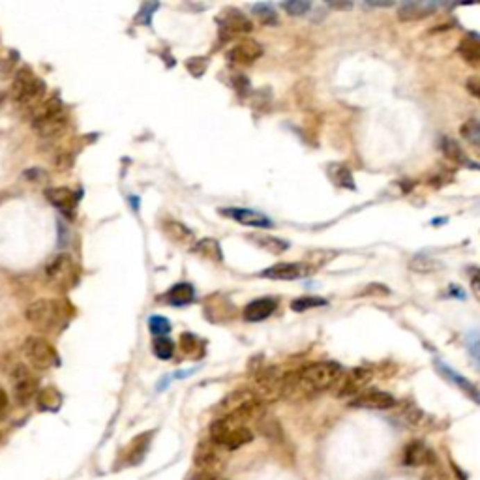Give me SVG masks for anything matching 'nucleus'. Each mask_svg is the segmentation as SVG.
Wrapping results in <instances>:
<instances>
[{
	"label": "nucleus",
	"instance_id": "nucleus-1",
	"mask_svg": "<svg viewBox=\"0 0 480 480\" xmlns=\"http://www.w3.org/2000/svg\"><path fill=\"white\" fill-rule=\"evenodd\" d=\"M342 377L343 370L336 362H313L299 372L283 375L281 398H310L334 388Z\"/></svg>",
	"mask_w": 480,
	"mask_h": 480
},
{
	"label": "nucleus",
	"instance_id": "nucleus-2",
	"mask_svg": "<svg viewBox=\"0 0 480 480\" xmlns=\"http://www.w3.org/2000/svg\"><path fill=\"white\" fill-rule=\"evenodd\" d=\"M218 415L237 418L244 424H248V420H256L263 415V399L254 390L238 388L222 399V404L218 406Z\"/></svg>",
	"mask_w": 480,
	"mask_h": 480
},
{
	"label": "nucleus",
	"instance_id": "nucleus-3",
	"mask_svg": "<svg viewBox=\"0 0 480 480\" xmlns=\"http://www.w3.org/2000/svg\"><path fill=\"white\" fill-rule=\"evenodd\" d=\"M210 441L225 450H237L254 441V431L237 418L218 417L210 426Z\"/></svg>",
	"mask_w": 480,
	"mask_h": 480
},
{
	"label": "nucleus",
	"instance_id": "nucleus-4",
	"mask_svg": "<svg viewBox=\"0 0 480 480\" xmlns=\"http://www.w3.org/2000/svg\"><path fill=\"white\" fill-rule=\"evenodd\" d=\"M66 317V306L53 299H40L26 308V321L40 332H53L60 329Z\"/></svg>",
	"mask_w": 480,
	"mask_h": 480
},
{
	"label": "nucleus",
	"instance_id": "nucleus-5",
	"mask_svg": "<svg viewBox=\"0 0 480 480\" xmlns=\"http://www.w3.org/2000/svg\"><path fill=\"white\" fill-rule=\"evenodd\" d=\"M13 100L19 107L34 113L44 104L45 85L31 68H21L13 79Z\"/></svg>",
	"mask_w": 480,
	"mask_h": 480
},
{
	"label": "nucleus",
	"instance_id": "nucleus-6",
	"mask_svg": "<svg viewBox=\"0 0 480 480\" xmlns=\"http://www.w3.org/2000/svg\"><path fill=\"white\" fill-rule=\"evenodd\" d=\"M66 124H68V117H66L63 104L56 98L45 100L32 113V128L40 138H53L56 133H60Z\"/></svg>",
	"mask_w": 480,
	"mask_h": 480
},
{
	"label": "nucleus",
	"instance_id": "nucleus-7",
	"mask_svg": "<svg viewBox=\"0 0 480 480\" xmlns=\"http://www.w3.org/2000/svg\"><path fill=\"white\" fill-rule=\"evenodd\" d=\"M23 353H25L26 361L32 364V368L36 370H51L58 362V356H56V351L53 349V345L40 336L26 338L25 343H23Z\"/></svg>",
	"mask_w": 480,
	"mask_h": 480
},
{
	"label": "nucleus",
	"instance_id": "nucleus-8",
	"mask_svg": "<svg viewBox=\"0 0 480 480\" xmlns=\"http://www.w3.org/2000/svg\"><path fill=\"white\" fill-rule=\"evenodd\" d=\"M45 276H47V281L51 285L68 291L69 287L75 285V281H77V267L72 261V257L60 254L45 267Z\"/></svg>",
	"mask_w": 480,
	"mask_h": 480
},
{
	"label": "nucleus",
	"instance_id": "nucleus-9",
	"mask_svg": "<svg viewBox=\"0 0 480 480\" xmlns=\"http://www.w3.org/2000/svg\"><path fill=\"white\" fill-rule=\"evenodd\" d=\"M12 383H13V394L17 399L19 406H28L32 399L38 396V379L36 375L32 374L31 370L19 364L17 368L12 372Z\"/></svg>",
	"mask_w": 480,
	"mask_h": 480
},
{
	"label": "nucleus",
	"instance_id": "nucleus-10",
	"mask_svg": "<svg viewBox=\"0 0 480 480\" xmlns=\"http://www.w3.org/2000/svg\"><path fill=\"white\" fill-rule=\"evenodd\" d=\"M372 370L368 368H356L351 370L349 374H343L340 383L336 385L338 396L340 398H349V396H358L364 392V388L368 387V383L372 381Z\"/></svg>",
	"mask_w": 480,
	"mask_h": 480
},
{
	"label": "nucleus",
	"instance_id": "nucleus-11",
	"mask_svg": "<svg viewBox=\"0 0 480 480\" xmlns=\"http://www.w3.org/2000/svg\"><path fill=\"white\" fill-rule=\"evenodd\" d=\"M257 396L261 399H276L281 398L283 390V375L276 368H267L259 372L256 379Z\"/></svg>",
	"mask_w": 480,
	"mask_h": 480
},
{
	"label": "nucleus",
	"instance_id": "nucleus-12",
	"mask_svg": "<svg viewBox=\"0 0 480 480\" xmlns=\"http://www.w3.org/2000/svg\"><path fill=\"white\" fill-rule=\"evenodd\" d=\"M404 463L409 467H428L436 465L437 456L424 441H411L404 450Z\"/></svg>",
	"mask_w": 480,
	"mask_h": 480
},
{
	"label": "nucleus",
	"instance_id": "nucleus-13",
	"mask_svg": "<svg viewBox=\"0 0 480 480\" xmlns=\"http://www.w3.org/2000/svg\"><path fill=\"white\" fill-rule=\"evenodd\" d=\"M263 55V47L256 40H240L235 44L231 49L227 51V60L233 64H240V66H248L254 64Z\"/></svg>",
	"mask_w": 480,
	"mask_h": 480
},
{
	"label": "nucleus",
	"instance_id": "nucleus-14",
	"mask_svg": "<svg viewBox=\"0 0 480 480\" xmlns=\"http://www.w3.org/2000/svg\"><path fill=\"white\" fill-rule=\"evenodd\" d=\"M312 272V267L306 265V263H278L274 267L263 270L265 278H270V280H299V278H304L306 274Z\"/></svg>",
	"mask_w": 480,
	"mask_h": 480
},
{
	"label": "nucleus",
	"instance_id": "nucleus-15",
	"mask_svg": "<svg viewBox=\"0 0 480 480\" xmlns=\"http://www.w3.org/2000/svg\"><path fill=\"white\" fill-rule=\"evenodd\" d=\"M353 407H361V409H377V411H385L396 406V399L392 394L383 392V390H364L356 398L351 402Z\"/></svg>",
	"mask_w": 480,
	"mask_h": 480
},
{
	"label": "nucleus",
	"instance_id": "nucleus-16",
	"mask_svg": "<svg viewBox=\"0 0 480 480\" xmlns=\"http://www.w3.org/2000/svg\"><path fill=\"white\" fill-rule=\"evenodd\" d=\"M218 25L224 32V36H237V34H246L254 28L251 21H249L242 12L238 10H225L222 17L218 19Z\"/></svg>",
	"mask_w": 480,
	"mask_h": 480
},
{
	"label": "nucleus",
	"instance_id": "nucleus-17",
	"mask_svg": "<svg viewBox=\"0 0 480 480\" xmlns=\"http://www.w3.org/2000/svg\"><path fill=\"white\" fill-rule=\"evenodd\" d=\"M220 449H222V447H218L214 441H201V443L197 445V450H195L194 456L195 465H197L201 471H205V473H213V469L218 467L220 462H222Z\"/></svg>",
	"mask_w": 480,
	"mask_h": 480
},
{
	"label": "nucleus",
	"instance_id": "nucleus-18",
	"mask_svg": "<svg viewBox=\"0 0 480 480\" xmlns=\"http://www.w3.org/2000/svg\"><path fill=\"white\" fill-rule=\"evenodd\" d=\"M222 214L229 216V218L238 222V224L248 225V227H261V229L272 227V220L267 218L261 213L249 210V208H222Z\"/></svg>",
	"mask_w": 480,
	"mask_h": 480
},
{
	"label": "nucleus",
	"instance_id": "nucleus-19",
	"mask_svg": "<svg viewBox=\"0 0 480 480\" xmlns=\"http://www.w3.org/2000/svg\"><path fill=\"white\" fill-rule=\"evenodd\" d=\"M436 368L439 370V374L443 375L445 379L450 381L452 385H456V387L460 388L467 398H471L473 402H477V404H480V390L477 387H474L473 383L469 379H465L463 375H460L456 370H452L450 366H447V364H443L441 361H436Z\"/></svg>",
	"mask_w": 480,
	"mask_h": 480
},
{
	"label": "nucleus",
	"instance_id": "nucleus-20",
	"mask_svg": "<svg viewBox=\"0 0 480 480\" xmlns=\"http://www.w3.org/2000/svg\"><path fill=\"white\" fill-rule=\"evenodd\" d=\"M45 197L56 210H60L66 216H74L75 206H77V195L69 188H51L45 192Z\"/></svg>",
	"mask_w": 480,
	"mask_h": 480
},
{
	"label": "nucleus",
	"instance_id": "nucleus-21",
	"mask_svg": "<svg viewBox=\"0 0 480 480\" xmlns=\"http://www.w3.org/2000/svg\"><path fill=\"white\" fill-rule=\"evenodd\" d=\"M162 229H163V233H165V237H167L171 242L179 244V246L194 249V246L197 244L194 231H192V229H188L186 225L181 224V222H175V220H165V222L162 224Z\"/></svg>",
	"mask_w": 480,
	"mask_h": 480
},
{
	"label": "nucleus",
	"instance_id": "nucleus-22",
	"mask_svg": "<svg viewBox=\"0 0 480 480\" xmlns=\"http://www.w3.org/2000/svg\"><path fill=\"white\" fill-rule=\"evenodd\" d=\"M276 308H278V302L274 299H270V297L257 299L244 308V319L251 321V323H259V321H265L267 317H270L276 312Z\"/></svg>",
	"mask_w": 480,
	"mask_h": 480
},
{
	"label": "nucleus",
	"instance_id": "nucleus-23",
	"mask_svg": "<svg viewBox=\"0 0 480 480\" xmlns=\"http://www.w3.org/2000/svg\"><path fill=\"white\" fill-rule=\"evenodd\" d=\"M437 10L436 2H406L404 6L399 8V19L402 21H413V19L428 17L430 13H433Z\"/></svg>",
	"mask_w": 480,
	"mask_h": 480
},
{
	"label": "nucleus",
	"instance_id": "nucleus-24",
	"mask_svg": "<svg viewBox=\"0 0 480 480\" xmlns=\"http://www.w3.org/2000/svg\"><path fill=\"white\" fill-rule=\"evenodd\" d=\"M150 437H152V433H143V436H138L133 441L130 443V447L126 449V463L128 465H138L141 460L144 458V454H147V450H149V445H150Z\"/></svg>",
	"mask_w": 480,
	"mask_h": 480
},
{
	"label": "nucleus",
	"instance_id": "nucleus-25",
	"mask_svg": "<svg viewBox=\"0 0 480 480\" xmlns=\"http://www.w3.org/2000/svg\"><path fill=\"white\" fill-rule=\"evenodd\" d=\"M194 297H195L194 285H192V283H186V281H182V283H176V285H173L171 289H169L167 295H165V300H167L169 304H173V306H184V304H190V302L194 300Z\"/></svg>",
	"mask_w": 480,
	"mask_h": 480
},
{
	"label": "nucleus",
	"instance_id": "nucleus-26",
	"mask_svg": "<svg viewBox=\"0 0 480 480\" xmlns=\"http://www.w3.org/2000/svg\"><path fill=\"white\" fill-rule=\"evenodd\" d=\"M36 402L42 411H56L63 404V396L55 387H45L38 392Z\"/></svg>",
	"mask_w": 480,
	"mask_h": 480
},
{
	"label": "nucleus",
	"instance_id": "nucleus-27",
	"mask_svg": "<svg viewBox=\"0 0 480 480\" xmlns=\"http://www.w3.org/2000/svg\"><path fill=\"white\" fill-rule=\"evenodd\" d=\"M249 240L254 244H257L259 248L270 251V254H281V251H285V249L289 248V242H285V240L276 237H268V235H259V233L249 235Z\"/></svg>",
	"mask_w": 480,
	"mask_h": 480
},
{
	"label": "nucleus",
	"instance_id": "nucleus-28",
	"mask_svg": "<svg viewBox=\"0 0 480 480\" xmlns=\"http://www.w3.org/2000/svg\"><path fill=\"white\" fill-rule=\"evenodd\" d=\"M192 251L199 254L201 257H206V259H213V261H222V248H220V244L214 238L197 240V244H195Z\"/></svg>",
	"mask_w": 480,
	"mask_h": 480
},
{
	"label": "nucleus",
	"instance_id": "nucleus-29",
	"mask_svg": "<svg viewBox=\"0 0 480 480\" xmlns=\"http://www.w3.org/2000/svg\"><path fill=\"white\" fill-rule=\"evenodd\" d=\"M460 55L471 64H480V40L477 36H469L460 44Z\"/></svg>",
	"mask_w": 480,
	"mask_h": 480
},
{
	"label": "nucleus",
	"instance_id": "nucleus-30",
	"mask_svg": "<svg viewBox=\"0 0 480 480\" xmlns=\"http://www.w3.org/2000/svg\"><path fill=\"white\" fill-rule=\"evenodd\" d=\"M152 351H154V355H156L158 358L169 361V358L173 356V353H175V343L171 342L169 338H156Z\"/></svg>",
	"mask_w": 480,
	"mask_h": 480
},
{
	"label": "nucleus",
	"instance_id": "nucleus-31",
	"mask_svg": "<svg viewBox=\"0 0 480 480\" xmlns=\"http://www.w3.org/2000/svg\"><path fill=\"white\" fill-rule=\"evenodd\" d=\"M149 329L154 336L165 338L171 332V323L162 315H154V317L149 319Z\"/></svg>",
	"mask_w": 480,
	"mask_h": 480
},
{
	"label": "nucleus",
	"instance_id": "nucleus-32",
	"mask_svg": "<svg viewBox=\"0 0 480 480\" xmlns=\"http://www.w3.org/2000/svg\"><path fill=\"white\" fill-rule=\"evenodd\" d=\"M331 175L336 184H340L343 188H349V190H355V182H353V175L349 173V169H345L343 165H336V167H332Z\"/></svg>",
	"mask_w": 480,
	"mask_h": 480
},
{
	"label": "nucleus",
	"instance_id": "nucleus-33",
	"mask_svg": "<svg viewBox=\"0 0 480 480\" xmlns=\"http://www.w3.org/2000/svg\"><path fill=\"white\" fill-rule=\"evenodd\" d=\"M251 10H254V13L257 15V19L263 21V23H267V25H274L276 21H278L276 10L270 6V4H256Z\"/></svg>",
	"mask_w": 480,
	"mask_h": 480
},
{
	"label": "nucleus",
	"instance_id": "nucleus-34",
	"mask_svg": "<svg viewBox=\"0 0 480 480\" xmlns=\"http://www.w3.org/2000/svg\"><path fill=\"white\" fill-rule=\"evenodd\" d=\"M439 267H441L439 263L433 261V259H430V257H426V256H417L411 261V268L415 270V272H433V270Z\"/></svg>",
	"mask_w": 480,
	"mask_h": 480
},
{
	"label": "nucleus",
	"instance_id": "nucleus-35",
	"mask_svg": "<svg viewBox=\"0 0 480 480\" xmlns=\"http://www.w3.org/2000/svg\"><path fill=\"white\" fill-rule=\"evenodd\" d=\"M326 300L324 299H315V297H302V299H297L291 302V308L295 312H306L310 308H317V306H324Z\"/></svg>",
	"mask_w": 480,
	"mask_h": 480
},
{
	"label": "nucleus",
	"instance_id": "nucleus-36",
	"mask_svg": "<svg viewBox=\"0 0 480 480\" xmlns=\"http://www.w3.org/2000/svg\"><path fill=\"white\" fill-rule=\"evenodd\" d=\"M443 150L445 154L450 158V160H454V162H465L467 163V156L463 154V150L458 147V143H454V141H450V139H445L443 141Z\"/></svg>",
	"mask_w": 480,
	"mask_h": 480
},
{
	"label": "nucleus",
	"instance_id": "nucleus-37",
	"mask_svg": "<svg viewBox=\"0 0 480 480\" xmlns=\"http://www.w3.org/2000/svg\"><path fill=\"white\" fill-rule=\"evenodd\" d=\"M465 342H467L469 353H471V356H473L480 368V332H469Z\"/></svg>",
	"mask_w": 480,
	"mask_h": 480
},
{
	"label": "nucleus",
	"instance_id": "nucleus-38",
	"mask_svg": "<svg viewBox=\"0 0 480 480\" xmlns=\"http://www.w3.org/2000/svg\"><path fill=\"white\" fill-rule=\"evenodd\" d=\"M181 343L182 349H184V353H188V355H195V351H201V342L194 334H182Z\"/></svg>",
	"mask_w": 480,
	"mask_h": 480
},
{
	"label": "nucleus",
	"instance_id": "nucleus-39",
	"mask_svg": "<svg viewBox=\"0 0 480 480\" xmlns=\"http://www.w3.org/2000/svg\"><path fill=\"white\" fill-rule=\"evenodd\" d=\"M283 10H285L289 15H304V13L310 10V2H304V0L285 2V4H283Z\"/></svg>",
	"mask_w": 480,
	"mask_h": 480
},
{
	"label": "nucleus",
	"instance_id": "nucleus-40",
	"mask_svg": "<svg viewBox=\"0 0 480 480\" xmlns=\"http://www.w3.org/2000/svg\"><path fill=\"white\" fill-rule=\"evenodd\" d=\"M8 409H10V399H8V392L0 387V420L6 417Z\"/></svg>",
	"mask_w": 480,
	"mask_h": 480
},
{
	"label": "nucleus",
	"instance_id": "nucleus-41",
	"mask_svg": "<svg viewBox=\"0 0 480 480\" xmlns=\"http://www.w3.org/2000/svg\"><path fill=\"white\" fill-rule=\"evenodd\" d=\"M422 480H449L447 479V474L443 473V471H439V469H431V471H428V473L424 474V479Z\"/></svg>",
	"mask_w": 480,
	"mask_h": 480
},
{
	"label": "nucleus",
	"instance_id": "nucleus-42",
	"mask_svg": "<svg viewBox=\"0 0 480 480\" xmlns=\"http://www.w3.org/2000/svg\"><path fill=\"white\" fill-rule=\"evenodd\" d=\"M467 87H469V90H471V94H473V96H477V98L480 100V77L469 79Z\"/></svg>",
	"mask_w": 480,
	"mask_h": 480
},
{
	"label": "nucleus",
	"instance_id": "nucleus-43",
	"mask_svg": "<svg viewBox=\"0 0 480 480\" xmlns=\"http://www.w3.org/2000/svg\"><path fill=\"white\" fill-rule=\"evenodd\" d=\"M473 285H474V289H477V291L480 293V272L473 278Z\"/></svg>",
	"mask_w": 480,
	"mask_h": 480
}]
</instances>
